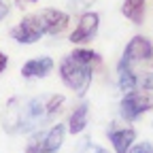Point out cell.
Segmentation results:
<instances>
[{
	"instance_id": "277c9868",
	"label": "cell",
	"mask_w": 153,
	"mask_h": 153,
	"mask_svg": "<svg viewBox=\"0 0 153 153\" xmlns=\"http://www.w3.org/2000/svg\"><path fill=\"white\" fill-rule=\"evenodd\" d=\"M149 108H153V94L151 91H130V94H126V98L121 100V106H119V111H121V117L123 119H128V121H134V119H138L140 115L145 113V111H149Z\"/></svg>"
},
{
	"instance_id": "3957f363",
	"label": "cell",
	"mask_w": 153,
	"mask_h": 153,
	"mask_svg": "<svg viewBox=\"0 0 153 153\" xmlns=\"http://www.w3.org/2000/svg\"><path fill=\"white\" fill-rule=\"evenodd\" d=\"M66 136V126L55 123L47 132H34L26 145V153H55L62 147Z\"/></svg>"
},
{
	"instance_id": "5bb4252c",
	"label": "cell",
	"mask_w": 153,
	"mask_h": 153,
	"mask_svg": "<svg viewBox=\"0 0 153 153\" xmlns=\"http://www.w3.org/2000/svg\"><path fill=\"white\" fill-rule=\"evenodd\" d=\"M136 87H143V89L151 91V89H153V72L138 74V76H136Z\"/></svg>"
},
{
	"instance_id": "8992f818",
	"label": "cell",
	"mask_w": 153,
	"mask_h": 153,
	"mask_svg": "<svg viewBox=\"0 0 153 153\" xmlns=\"http://www.w3.org/2000/svg\"><path fill=\"white\" fill-rule=\"evenodd\" d=\"M153 55V45L149 38L145 36H134L132 41L128 43L126 51H123V57H121V62L126 64H138V62H147L149 57Z\"/></svg>"
},
{
	"instance_id": "52a82bcc",
	"label": "cell",
	"mask_w": 153,
	"mask_h": 153,
	"mask_svg": "<svg viewBox=\"0 0 153 153\" xmlns=\"http://www.w3.org/2000/svg\"><path fill=\"white\" fill-rule=\"evenodd\" d=\"M98 24H100V17L98 13H83L81 19H79V26L76 30L70 34V43H85L98 32Z\"/></svg>"
},
{
	"instance_id": "9c48e42d",
	"label": "cell",
	"mask_w": 153,
	"mask_h": 153,
	"mask_svg": "<svg viewBox=\"0 0 153 153\" xmlns=\"http://www.w3.org/2000/svg\"><path fill=\"white\" fill-rule=\"evenodd\" d=\"M108 138L115 147V153H128L134 145V138H136V132L132 128H113L108 130Z\"/></svg>"
},
{
	"instance_id": "ba28073f",
	"label": "cell",
	"mask_w": 153,
	"mask_h": 153,
	"mask_svg": "<svg viewBox=\"0 0 153 153\" xmlns=\"http://www.w3.org/2000/svg\"><path fill=\"white\" fill-rule=\"evenodd\" d=\"M38 19H41V26H43L45 34H60L68 26V15L57 11V9H45L38 15Z\"/></svg>"
},
{
	"instance_id": "8fae6325",
	"label": "cell",
	"mask_w": 153,
	"mask_h": 153,
	"mask_svg": "<svg viewBox=\"0 0 153 153\" xmlns=\"http://www.w3.org/2000/svg\"><path fill=\"white\" fill-rule=\"evenodd\" d=\"M87 117H89V106L83 102L81 106H76V108L72 111L70 121H68V130H70L72 134L83 132V130H85V126H87Z\"/></svg>"
},
{
	"instance_id": "5b68a950",
	"label": "cell",
	"mask_w": 153,
	"mask_h": 153,
	"mask_svg": "<svg viewBox=\"0 0 153 153\" xmlns=\"http://www.w3.org/2000/svg\"><path fill=\"white\" fill-rule=\"evenodd\" d=\"M45 32H43V26H41V19L38 15H28L19 22L13 30H11V36L15 38L17 43L22 45H30V43H36Z\"/></svg>"
},
{
	"instance_id": "ac0fdd59",
	"label": "cell",
	"mask_w": 153,
	"mask_h": 153,
	"mask_svg": "<svg viewBox=\"0 0 153 153\" xmlns=\"http://www.w3.org/2000/svg\"><path fill=\"white\" fill-rule=\"evenodd\" d=\"M94 153H108V151H106V149H102V147H96V149H94Z\"/></svg>"
},
{
	"instance_id": "7c38bea8",
	"label": "cell",
	"mask_w": 153,
	"mask_h": 153,
	"mask_svg": "<svg viewBox=\"0 0 153 153\" xmlns=\"http://www.w3.org/2000/svg\"><path fill=\"white\" fill-rule=\"evenodd\" d=\"M117 72H119V89H121L123 94H130V91H134V89H136V74L132 72L130 64L119 62Z\"/></svg>"
},
{
	"instance_id": "30bf717a",
	"label": "cell",
	"mask_w": 153,
	"mask_h": 153,
	"mask_svg": "<svg viewBox=\"0 0 153 153\" xmlns=\"http://www.w3.org/2000/svg\"><path fill=\"white\" fill-rule=\"evenodd\" d=\"M51 68H53L51 57H34V60H30L22 66V74L26 79H38V76H45Z\"/></svg>"
},
{
	"instance_id": "2e32d148",
	"label": "cell",
	"mask_w": 153,
	"mask_h": 153,
	"mask_svg": "<svg viewBox=\"0 0 153 153\" xmlns=\"http://www.w3.org/2000/svg\"><path fill=\"white\" fill-rule=\"evenodd\" d=\"M7 15H9V4L0 0V22H2V19H4Z\"/></svg>"
},
{
	"instance_id": "d6986e66",
	"label": "cell",
	"mask_w": 153,
	"mask_h": 153,
	"mask_svg": "<svg viewBox=\"0 0 153 153\" xmlns=\"http://www.w3.org/2000/svg\"><path fill=\"white\" fill-rule=\"evenodd\" d=\"M24 2H36V0H24Z\"/></svg>"
},
{
	"instance_id": "7a4b0ae2",
	"label": "cell",
	"mask_w": 153,
	"mask_h": 153,
	"mask_svg": "<svg viewBox=\"0 0 153 153\" xmlns=\"http://www.w3.org/2000/svg\"><path fill=\"white\" fill-rule=\"evenodd\" d=\"M94 64L89 62H83L79 57H74L72 53L64 57V62L60 64V74L64 83L76 91V96H83L87 91V87L91 85V76H94V70H91Z\"/></svg>"
},
{
	"instance_id": "6da1fadb",
	"label": "cell",
	"mask_w": 153,
	"mask_h": 153,
	"mask_svg": "<svg viewBox=\"0 0 153 153\" xmlns=\"http://www.w3.org/2000/svg\"><path fill=\"white\" fill-rule=\"evenodd\" d=\"M64 104V96H36L28 100H11L7 104L4 115V130L13 134H26V132H38L49 119H53L60 113Z\"/></svg>"
},
{
	"instance_id": "9a60e30c",
	"label": "cell",
	"mask_w": 153,
	"mask_h": 153,
	"mask_svg": "<svg viewBox=\"0 0 153 153\" xmlns=\"http://www.w3.org/2000/svg\"><path fill=\"white\" fill-rule=\"evenodd\" d=\"M128 153H153V145L151 143H140V145H132V149Z\"/></svg>"
},
{
	"instance_id": "e0dca14e",
	"label": "cell",
	"mask_w": 153,
	"mask_h": 153,
	"mask_svg": "<svg viewBox=\"0 0 153 153\" xmlns=\"http://www.w3.org/2000/svg\"><path fill=\"white\" fill-rule=\"evenodd\" d=\"M7 68V55L4 53H0V72H2Z\"/></svg>"
},
{
	"instance_id": "4fadbf2b",
	"label": "cell",
	"mask_w": 153,
	"mask_h": 153,
	"mask_svg": "<svg viewBox=\"0 0 153 153\" xmlns=\"http://www.w3.org/2000/svg\"><path fill=\"white\" fill-rule=\"evenodd\" d=\"M123 15L134 24H140L145 17V0H123Z\"/></svg>"
}]
</instances>
